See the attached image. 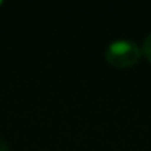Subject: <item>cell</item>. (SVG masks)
I'll use <instances>...</instances> for the list:
<instances>
[{"label": "cell", "mask_w": 151, "mask_h": 151, "mask_svg": "<svg viewBox=\"0 0 151 151\" xmlns=\"http://www.w3.org/2000/svg\"><path fill=\"white\" fill-rule=\"evenodd\" d=\"M142 50L135 42L116 40L105 50V61L116 68H130L141 59Z\"/></svg>", "instance_id": "cell-1"}, {"label": "cell", "mask_w": 151, "mask_h": 151, "mask_svg": "<svg viewBox=\"0 0 151 151\" xmlns=\"http://www.w3.org/2000/svg\"><path fill=\"white\" fill-rule=\"evenodd\" d=\"M142 53L145 55V58L151 62V33L145 37L144 45H142Z\"/></svg>", "instance_id": "cell-2"}, {"label": "cell", "mask_w": 151, "mask_h": 151, "mask_svg": "<svg viewBox=\"0 0 151 151\" xmlns=\"http://www.w3.org/2000/svg\"><path fill=\"white\" fill-rule=\"evenodd\" d=\"M0 151H9V147H8V144L5 142L3 138H0Z\"/></svg>", "instance_id": "cell-3"}, {"label": "cell", "mask_w": 151, "mask_h": 151, "mask_svg": "<svg viewBox=\"0 0 151 151\" xmlns=\"http://www.w3.org/2000/svg\"><path fill=\"white\" fill-rule=\"evenodd\" d=\"M0 6H2V2H0Z\"/></svg>", "instance_id": "cell-4"}]
</instances>
